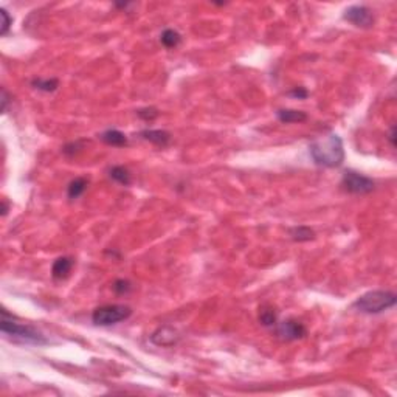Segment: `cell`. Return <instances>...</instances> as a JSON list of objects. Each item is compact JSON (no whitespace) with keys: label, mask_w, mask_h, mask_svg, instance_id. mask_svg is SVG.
<instances>
[{"label":"cell","mask_w":397,"mask_h":397,"mask_svg":"<svg viewBox=\"0 0 397 397\" xmlns=\"http://www.w3.org/2000/svg\"><path fill=\"white\" fill-rule=\"evenodd\" d=\"M310 155L318 166L338 168L345 161L343 141L337 134H329L327 137L318 138L310 144Z\"/></svg>","instance_id":"cell-1"},{"label":"cell","mask_w":397,"mask_h":397,"mask_svg":"<svg viewBox=\"0 0 397 397\" xmlns=\"http://www.w3.org/2000/svg\"><path fill=\"white\" fill-rule=\"evenodd\" d=\"M0 329L2 332L14 340H19V342H25V343H33V345H45L47 340L45 337L36 330L31 326H25V324H19L16 321H13V318H8V312L4 309L2 310V321H0Z\"/></svg>","instance_id":"cell-2"},{"label":"cell","mask_w":397,"mask_h":397,"mask_svg":"<svg viewBox=\"0 0 397 397\" xmlns=\"http://www.w3.org/2000/svg\"><path fill=\"white\" fill-rule=\"evenodd\" d=\"M395 301H397V297L392 292L372 290L357 298L352 306L363 314H382L383 310H388L389 307H392Z\"/></svg>","instance_id":"cell-3"},{"label":"cell","mask_w":397,"mask_h":397,"mask_svg":"<svg viewBox=\"0 0 397 397\" xmlns=\"http://www.w3.org/2000/svg\"><path fill=\"white\" fill-rule=\"evenodd\" d=\"M132 315V309L124 304H109L95 309L92 315V321L96 326H112L120 321L128 320Z\"/></svg>","instance_id":"cell-4"},{"label":"cell","mask_w":397,"mask_h":397,"mask_svg":"<svg viewBox=\"0 0 397 397\" xmlns=\"http://www.w3.org/2000/svg\"><path fill=\"white\" fill-rule=\"evenodd\" d=\"M342 186L352 194H368L374 190L375 183L372 179L362 176L356 171H345L342 179Z\"/></svg>","instance_id":"cell-5"},{"label":"cell","mask_w":397,"mask_h":397,"mask_svg":"<svg viewBox=\"0 0 397 397\" xmlns=\"http://www.w3.org/2000/svg\"><path fill=\"white\" fill-rule=\"evenodd\" d=\"M306 333H307V329L304 327V324L297 320H292V318L276 324V335L281 340H286V342L300 340V338L306 337Z\"/></svg>","instance_id":"cell-6"},{"label":"cell","mask_w":397,"mask_h":397,"mask_svg":"<svg viewBox=\"0 0 397 397\" xmlns=\"http://www.w3.org/2000/svg\"><path fill=\"white\" fill-rule=\"evenodd\" d=\"M343 17H345V20L354 24L356 27H362V28H368V27H371L374 24L372 11L368 7H363V5L349 7L345 11Z\"/></svg>","instance_id":"cell-7"},{"label":"cell","mask_w":397,"mask_h":397,"mask_svg":"<svg viewBox=\"0 0 397 397\" xmlns=\"http://www.w3.org/2000/svg\"><path fill=\"white\" fill-rule=\"evenodd\" d=\"M179 335L173 327H160L151 335V342L158 346H171L177 343Z\"/></svg>","instance_id":"cell-8"},{"label":"cell","mask_w":397,"mask_h":397,"mask_svg":"<svg viewBox=\"0 0 397 397\" xmlns=\"http://www.w3.org/2000/svg\"><path fill=\"white\" fill-rule=\"evenodd\" d=\"M72 267H73V259L72 258H67V256L58 258L53 264L51 275H53L54 279H66L70 275Z\"/></svg>","instance_id":"cell-9"},{"label":"cell","mask_w":397,"mask_h":397,"mask_svg":"<svg viewBox=\"0 0 397 397\" xmlns=\"http://www.w3.org/2000/svg\"><path fill=\"white\" fill-rule=\"evenodd\" d=\"M278 120L281 123H286V124H290V123H301V121H306L307 120V115L304 112L301 110H294V109H281L278 110Z\"/></svg>","instance_id":"cell-10"},{"label":"cell","mask_w":397,"mask_h":397,"mask_svg":"<svg viewBox=\"0 0 397 397\" xmlns=\"http://www.w3.org/2000/svg\"><path fill=\"white\" fill-rule=\"evenodd\" d=\"M141 137L151 143H154L155 146H168L169 141H171V134L166 131H143Z\"/></svg>","instance_id":"cell-11"},{"label":"cell","mask_w":397,"mask_h":397,"mask_svg":"<svg viewBox=\"0 0 397 397\" xmlns=\"http://www.w3.org/2000/svg\"><path fill=\"white\" fill-rule=\"evenodd\" d=\"M101 140L109 146H126L128 144L126 135L117 129H110V131H106L104 134H101Z\"/></svg>","instance_id":"cell-12"},{"label":"cell","mask_w":397,"mask_h":397,"mask_svg":"<svg viewBox=\"0 0 397 397\" xmlns=\"http://www.w3.org/2000/svg\"><path fill=\"white\" fill-rule=\"evenodd\" d=\"M109 176H110L113 180H115V182H118V183H121V185H124V186H129L131 182H132V177H131L129 169L124 168V166H113L110 171H109Z\"/></svg>","instance_id":"cell-13"},{"label":"cell","mask_w":397,"mask_h":397,"mask_svg":"<svg viewBox=\"0 0 397 397\" xmlns=\"http://www.w3.org/2000/svg\"><path fill=\"white\" fill-rule=\"evenodd\" d=\"M160 40H161V44H163L166 48H176V47L182 42V36H180L179 31L169 28V30H164V31L161 33Z\"/></svg>","instance_id":"cell-14"},{"label":"cell","mask_w":397,"mask_h":397,"mask_svg":"<svg viewBox=\"0 0 397 397\" xmlns=\"http://www.w3.org/2000/svg\"><path fill=\"white\" fill-rule=\"evenodd\" d=\"M87 185H89V182L84 177H78V179L72 180L70 185H69V190H67L69 197L70 199H78L79 196L84 194V191L87 190Z\"/></svg>","instance_id":"cell-15"},{"label":"cell","mask_w":397,"mask_h":397,"mask_svg":"<svg viewBox=\"0 0 397 397\" xmlns=\"http://www.w3.org/2000/svg\"><path fill=\"white\" fill-rule=\"evenodd\" d=\"M290 236L294 241L298 242H304V241H310L315 238V233L309 228V226H297V228L290 230Z\"/></svg>","instance_id":"cell-16"},{"label":"cell","mask_w":397,"mask_h":397,"mask_svg":"<svg viewBox=\"0 0 397 397\" xmlns=\"http://www.w3.org/2000/svg\"><path fill=\"white\" fill-rule=\"evenodd\" d=\"M31 86L37 90H42V92H54L59 86V81L58 79H40V78H37V79L31 81Z\"/></svg>","instance_id":"cell-17"},{"label":"cell","mask_w":397,"mask_h":397,"mask_svg":"<svg viewBox=\"0 0 397 397\" xmlns=\"http://www.w3.org/2000/svg\"><path fill=\"white\" fill-rule=\"evenodd\" d=\"M276 320H278V315L275 312V309L268 307V309H262L259 312V323L265 327H270V326H275L276 324Z\"/></svg>","instance_id":"cell-18"},{"label":"cell","mask_w":397,"mask_h":397,"mask_svg":"<svg viewBox=\"0 0 397 397\" xmlns=\"http://www.w3.org/2000/svg\"><path fill=\"white\" fill-rule=\"evenodd\" d=\"M112 287L118 295H124V294H129L132 290V284L128 279H117L115 282H113Z\"/></svg>","instance_id":"cell-19"},{"label":"cell","mask_w":397,"mask_h":397,"mask_svg":"<svg viewBox=\"0 0 397 397\" xmlns=\"http://www.w3.org/2000/svg\"><path fill=\"white\" fill-rule=\"evenodd\" d=\"M137 113H138V117H140V118H143V120H146V121H152V120H155V118L160 115V112H158L157 109H154V107L140 109Z\"/></svg>","instance_id":"cell-20"},{"label":"cell","mask_w":397,"mask_h":397,"mask_svg":"<svg viewBox=\"0 0 397 397\" xmlns=\"http://www.w3.org/2000/svg\"><path fill=\"white\" fill-rule=\"evenodd\" d=\"M0 17H2V25H0V34L2 36H5L7 33H8V30H10V27H11V17H10V14L7 13V10H0Z\"/></svg>","instance_id":"cell-21"},{"label":"cell","mask_w":397,"mask_h":397,"mask_svg":"<svg viewBox=\"0 0 397 397\" xmlns=\"http://www.w3.org/2000/svg\"><path fill=\"white\" fill-rule=\"evenodd\" d=\"M289 95L294 96V98H298V99H306L307 98V90L303 89V87H295L294 90L289 92Z\"/></svg>","instance_id":"cell-22"},{"label":"cell","mask_w":397,"mask_h":397,"mask_svg":"<svg viewBox=\"0 0 397 397\" xmlns=\"http://www.w3.org/2000/svg\"><path fill=\"white\" fill-rule=\"evenodd\" d=\"M10 102V95L7 89H2V112H7V106Z\"/></svg>","instance_id":"cell-23"},{"label":"cell","mask_w":397,"mask_h":397,"mask_svg":"<svg viewBox=\"0 0 397 397\" xmlns=\"http://www.w3.org/2000/svg\"><path fill=\"white\" fill-rule=\"evenodd\" d=\"M389 141H391L392 146H395V129H394V128H392L391 132H389Z\"/></svg>","instance_id":"cell-24"},{"label":"cell","mask_w":397,"mask_h":397,"mask_svg":"<svg viewBox=\"0 0 397 397\" xmlns=\"http://www.w3.org/2000/svg\"><path fill=\"white\" fill-rule=\"evenodd\" d=\"M7 213H8V203L4 200V202H2V216H5Z\"/></svg>","instance_id":"cell-25"}]
</instances>
